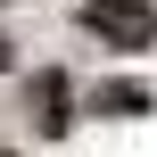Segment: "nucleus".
Returning <instances> with one entry per match:
<instances>
[{
	"instance_id": "nucleus-1",
	"label": "nucleus",
	"mask_w": 157,
	"mask_h": 157,
	"mask_svg": "<svg viewBox=\"0 0 157 157\" xmlns=\"http://www.w3.org/2000/svg\"><path fill=\"white\" fill-rule=\"evenodd\" d=\"M83 33H99L108 50H149L157 41V8L149 0H83Z\"/></svg>"
},
{
	"instance_id": "nucleus-2",
	"label": "nucleus",
	"mask_w": 157,
	"mask_h": 157,
	"mask_svg": "<svg viewBox=\"0 0 157 157\" xmlns=\"http://www.w3.org/2000/svg\"><path fill=\"white\" fill-rule=\"evenodd\" d=\"M25 116H33V132H66V124H75V83H66L58 66H50V75H33Z\"/></svg>"
},
{
	"instance_id": "nucleus-3",
	"label": "nucleus",
	"mask_w": 157,
	"mask_h": 157,
	"mask_svg": "<svg viewBox=\"0 0 157 157\" xmlns=\"http://www.w3.org/2000/svg\"><path fill=\"white\" fill-rule=\"evenodd\" d=\"M83 108H91V116H149V108H157V91L141 83V75H116V83H99Z\"/></svg>"
},
{
	"instance_id": "nucleus-4",
	"label": "nucleus",
	"mask_w": 157,
	"mask_h": 157,
	"mask_svg": "<svg viewBox=\"0 0 157 157\" xmlns=\"http://www.w3.org/2000/svg\"><path fill=\"white\" fill-rule=\"evenodd\" d=\"M0 66H8V33H0Z\"/></svg>"
},
{
	"instance_id": "nucleus-5",
	"label": "nucleus",
	"mask_w": 157,
	"mask_h": 157,
	"mask_svg": "<svg viewBox=\"0 0 157 157\" xmlns=\"http://www.w3.org/2000/svg\"><path fill=\"white\" fill-rule=\"evenodd\" d=\"M0 157H8V149H0Z\"/></svg>"
}]
</instances>
